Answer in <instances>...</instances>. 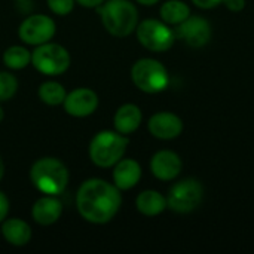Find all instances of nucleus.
I'll return each mask as SVG.
<instances>
[{"label": "nucleus", "mask_w": 254, "mask_h": 254, "mask_svg": "<svg viewBox=\"0 0 254 254\" xmlns=\"http://www.w3.org/2000/svg\"><path fill=\"white\" fill-rule=\"evenodd\" d=\"M121 204V190L103 179L86 180L76 193L79 214L94 225L109 223L118 214Z\"/></svg>", "instance_id": "obj_1"}, {"label": "nucleus", "mask_w": 254, "mask_h": 254, "mask_svg": "<svg viewBox=\"0 0 254 254\" xmlns=\"http://www.w3.org/2000/svg\"><path fill=\"white\" fill-rule=\"evenodd\" d=\"M97 12L104 28L116 37L129 36L138 25V10L129 0H107Z\"/></svg>", "instance_id": "obj_2"}, {"label": "nucleus", "mask_w": 254, "mask_h": 254, "mask_svg": "<svg viewBox=\"0 0 254 254\" xmlns=\"http://www.w3.org/2000/svg\"><path fill=\"white\" fill-rule=\"evenodd\" d=\"M33 186L45 195H60L68 185V170L57 158H42L30 170Z\"/></svg>", "instance_id": "obj_3"}, {"label": "nucleus", "mask_w": 254, "mask_h": 254, "mask_svg": "<svg viewBox=\"0 0 254 254\" xmlns=\"http://www.w3.org/2000/svg\"><path fill=\"white\" fill-rule=\"evenodd\" d=\"M129 140L118 131H101L89 144V158L100 168H110L122 159Z\"/></svg>", "instance_id": "obj_4"}, {"label": "nucleus", "mask_w": 254, "mask_h": 254, "mask_svg": "<svg viewBox=\"0 0 254 254\" xmlns=\"http://www.w3.org/2000/svg\"><path fill=\"white\" fill-rule=\"evenodd\" d=\"M131 79L140 91L147 94L162 92L170 83L167 68L153 58L138 60L131 68Z\"/></svg>", "instance_id": "obj_5"}, {"label": "nucleus", "mask_w": 254, "mask_h": 254, "mask_svg": "<svg viewBox=\"0 0 254 254\" xmlns=\"http://www.w3.org/2000/svg\"><path fill=\"white\" fill-rule=\"evenodd\" d=\"M70 54L67 49L57 43H43L36 46L31 52V64L33 67L46 74V76H58L68 70L70 67Z\"/></svg>", "instance_id": "obj_6"}, {"label": "nucleus", "mask_w": 254, "mask_h": 254, "mask_svg": "<svg viewBox=\"0 0 254 254\" xmlns=\"http://www.w3.org/2000/svg\"><path fill=\"white\" fill-rule=\"evenodd\" d=\"M204 198L202 185L196 179H185L176 183L167 196V207L176 213L186 214L196 210Z\"/></svg>", "instance_id": "obj_7"}, {"label": "nucleus", "mask_w": 254, "mask_h": 254, "mask_svg": "<svg viewBox=\"0 0 254 254\" xmlns=\"http://www.w3.org/2000/svg\"><path fill=\"white\" fill-rule=\"evenodd\" d=\"M137 39L149 51L164 52L168 51L176 40L174 30L168 27L164 21L144 19L137 25Z\"/></svg>", "instance_id": "obj_8"}, {"label": "nucleus", "mask_w": 254, "mask_h": 254, "mask_svg": "<svg viewBox=\"0 0 254 254\" xmlns=\"http://www.w3.org/2000/svg\"><path fill=\"white\" fill-rule=\"evenodd\" d=\"M55 30L57 27L51 16L37 13V15H31L25 18L21 22L18 28V36L24 43L39 46V45L49 42L54 37Z\"/></svg>", "instance_id": "obj_9"}, {"label": "nucleus", "mask_w": 254, "mask_h": 254, "mask_svg": "<svg viewBox=\"0 0 254 254\" xmlns=\"http://www.w3.org/2000/svg\"><path fill=\"white\" fill-rule=\"evenodd\" d=\"M176 37L185 40L192 48H201L207 45L211 39L210 22L199 15H189L183 22H180L174 30Z\"/></svg>", "instance_id": "obj_10"}, {"label": "nucleus", "mask_w": 254, "mask_h": 254, "mask_svg": "<svg viewBox=\"0 0 254 254\" xmlns=\"http://www.w3.org/2000/svg\"><path fill=\"white\" fill-rule=\"evenodd\" d=\"M64 110L74 118H86L98 107V95L89 88L73 89L64 98Z\"/></svg>", "instance_id": "obj_11"}, {"label": "nucleus", "mask_w": 254, "mask_h": 254, "mask_svg": "<svg viewBox=\"0 0 254 254\" xmlns=\"http://www.w3.org/2000/svg\"><path fill=\"white\" fill-rule=\"evenodd\" d=\"M150 134L159 140H173L177 138L183 131L182 119L171 112L155 113L147 124Z\"/></svg>", "instance_id": "obj_12"}, {"label": "nucleus", "mask_w": 254, "mask_h": 254, "mask_svg": "<svg viewBox=\"0 0 254 254\" xmlns=\"http://www.w3.org/2000/svg\"><path fill=\"white\" fill-rule=\"evenodd\" d=\"M152 174L164 182H170L176 179L182 171V159L176 152L161 150L153 155L150 161Z\"/></svg>", "instance_id": "obj_13"}, {"label": "nucleus", "mask_w": 254, "mask_h": 254, "mask_svg": "<svg viewBox=\"0 0 254 254\" xmlns=\"http://www.w3.org/2000/svg\"><path fill=\"white\" fill-rule=\"evenodd\" d=\"M63 214V204L54 195H46L39 198L31 208V217L36 223L42 226H49L58 222Z\"/></svg>", "instance_id": "obj_14"}, {"label": "nucleus", "mask_w": 254, "mask_h": 254, "mask_svg": "<svg viewBox=\"0 0 254 254\" xmlns=\"http://www.w3.org/2000/svg\"><path fill=\"white\" fill-rule=\"evenodd\" d=\"M141 179V167L134 159H121L115 164L113 185L119 190L132 189Z\"/></svg>", "instance_id": "obj_15"}, {"label": "nucleus", "mask_w": 254, "mask_h": 254, "mask_svg": "<svg viewBox=\"0 0 254 254\" xmlns=\"http://www.w3.org/2000/svg\"><path fill=\"white\" fill-rule=\"evenodd\" d=\"M0 232L6 243L13 247H24L31 240V228L21 219H4L0 226Z\"/></svg>", "instance_id": "obj_16"}, {"label": "nucleus", "mask_w": 254, "mask_h": 254, "mask_svg": "<svg viewBox=\"0 0 254 254\" xmlns=\"http://www.w3.org/2000/svg\"><path fill=\"white\" fill-rule=\"evenodd\" d=\"M141 119H143V115L138 106L124 104L116 110L115 118H113V125L118 132L128 135L140 127Z\"/></svg>", "instance_id": "obj_17"}, {"label": "nucleus", "mask_w": 254, "mask_h": 254, "mask_svg": "<svg viewBox=\"0 0 254 254\" xmlns=\"http://www.w3.org/2000/svg\"><path fill=\"white\" fill-rule=\"evenodd\" d=\"M135 207L144 216H158L167 208V198L156 190H144L137 196Z\"/></svg>", "instance_id": "obj_18"}, {"label": "nucleus", "mask_w": 254, "mask_h": 254, "mask_svg": "<svg viewBox=\"0 0 254 254\" xmlns=\"http://www.w3.org/2000/svg\"><path fill=\"white\" fill-rule=\"evenodd\" d=\"M159 13L165 24L179 25L190 15V7L182 0H168L161 6Z\"/></svg>", "instance_id": "obj_19"}, {"label": "nucleus", "mask_w": 254, "mask_h": 254, "mask_svg": "<svg viewBox=\"0 0 254 254\" xmlns=\"http://www.w3.org/2000/svg\"><path fill=\"white\" fill-rule=\"evenodd\" d=\"M65 89L61 83L55 82V80H48L43 82L39 86V98L48 104V106H60L64 103L65 98Z\"/></svg>", "instance_id": "obj_20"}, {"label": "nucleus", "mask_w": 254, "mask_h": 254, "mask_svg": "<svg viewBox=\"0 0 254 254\" xmlns=\"http://www.w3.org/2000/svg\"><path fill=\"white\" fill-rule=\"evenodd\" d=\"M3 63L7 68L21 70L31 63V52L24 46H10L3 54Z\"/></svg>", "instance_id": "obj_21"}, {"label": "nucleus", "mask_w": 254, "mask_h": 254, "mask_svg": "<svg viewBox=\"0 0 254 254\" xmlns=\"http://www.w3.org/2000/svg\"><path fill=\"white\" fill-rule=\"evenodd\" d=\"M18 89V80L7 71H0V103L10 100Z\"/></svg>", "instance_id": "obj_22"}, {"label": "nucleus", "mask_w": 254, "mask_h": 254, "mask_svg": "<svg viewBox=\"0 0 254 254\" xmlns=\"http://www.w3.org/2000/svg\"><path fill=\"white\" fill-rule=\"evenodd\" d=\"M49 9L57 15H68L74 7V0H46Z\"/></svg>", "instance_id": "obj_23"}, {"label": "nucleus", "mask_w": 254, "mask_h": 254, "mask_svg": "<svg viewBox=\"0 0 254 254\" xmlns=\"http://www.w3.org/2000/svg\"><path fill=\"white\" fill-rule=\"evenodd\" d=\"M9 214V201L3 192H0V225ZM1 234V232H0Z\"/></svg>", "instance_id": "obj_24"}, {"label": "nucleus", "mask_w": 254, "mask_h": 254, "mask_svg": "<svg viewBox=\"0 0 254 254\" xmlns=\"http://www.w3.org/2000/svg\"><path fill=\"white\" fill-rule=\"evenodd\" d=\"M222 3L234 12H240L246 7V0H223Z\"/></svg>", "instance_id": "obj_25"}, {"label": "nucleus", "mask_w": 254, "mask_h": 254, "mask_svg": "<svg viewBox=\"0 0 254 254\" xmlns=\"http://www.w3.org/2000/svg\"><path fill=\"white\" fill-rule=\"evenodd\" d=\"M193 4H196L198 7H202V9H213L216 7L217 4H220L223 0H192Z\"/></svg>", "instance_id": "obj_26"}, {"label": "nucleus", "mask_w": 254, "mask_h": 254, "mask_svg": "<svg viewBox=\"0 0 254 254\" xmlns=\"http://www.w3.org/2000/svg\"><path fill=\"white\" fill-rule=\"evenodd\" d=\"M76 3H79L80 6L83 7H88V9H97L98 6H101L106 0H74Z\"/></svg>", "instance_id": "obj_27"}, {"label": "nucleus", "mask_w": 254, "mask_h": 254, "mask_svg": "<svg viewBox=\"0 0 254 254\" xmlns=\"http://www.w3.org/2000/svg\"><path fill=\"white\" fill-rule=\"evenodd\" d=\"M135 1H138L140 4H144V6H152V4H156L159 0H135Z\"/></svg>", "instance_id": "obj_28"}, {"label": "nucleus", "mask_w": 254, "mask_h": 254, "mask_svg": "<svg viewBox=\"0 0 254 254\" xmlns=\"http://www.w3.org/2000/svg\"><path fill=\"white\" fill-rule=\"evenodd\" d=\"M3 174H4V164H3V159L0 156V180L3 179Z\"/></svg>", "instance_id": "obj_29"}, {"label": "nucleus", "mask_w": 254, "mask_h": 254, "mask_svg": "<svg viewBox=\"0 0 254 254\" xmlns=\"http://www.w3.org/2000/svg\"><path fill=\"white\" fill-rule=\"evenodd\" d=\"M3 118H4V113H3V109H1V106H0V122L3 121Z\"/></svg>", "instance_id": "obj_30"}]
</instances>
